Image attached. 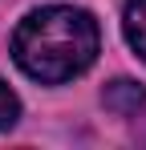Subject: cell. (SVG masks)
<instances>
[{"label": "cell", "instance_id": "6da1fadb", "mask_svg": "<svg viewBox=\"0 0 146 150\" xmlns=\"http://www.w3.org/2000/svg\"><path fill=\"white\" fill-rule=\"evenodd\" d=\"M97 21L85 8L53 4L28 12L12 37V57L28 77L57 85L69 77L85 73L97 57Z\"/></svg>", "mask_w": 146, "mask_h": 150}, {"label": "cell", "instance_id": "7a4b0ae2", "mask_svg": "<svg viewBox=\"0 0 146 150\" xmlns=\"http://www.w3.org/2000/svg\"><path fill=\"white\" fill-rule=\"evenodd\" d=\"M142 105H146V89L138 81H114L106 89V110L114 114H138Z\"/></svg>", "mask_w": 146, "mask_h": 150}, {"label": "cell", "instance_id": "3957f363", "mask_svg": "<svg viewBox=\"0 0 146 150\" xmlns=\"http://www.w3.org/2000/svg\"><path fill=\"white\" fill-rule=\"evenodd\" d=\"M122 28H126V41H130V49H134V53L146 61V0H126Z\"/></svg>", "mask_w": 146, "mask_h": 150}, {"label": "cell", "instance_id": "277c9868", "mask_svg": "<svg viewBox=\"0 0 146 150\" xmlns=\"http://www.w3.org/2000/svg\"><path fill=\"white\" fill-rule=\"evenodd\" d=\"M16 118H21V101H16V93L0 81V130L16 126Z\"/></svg>", "mask_w": 146, "mask_h": 150}]
</instances>
